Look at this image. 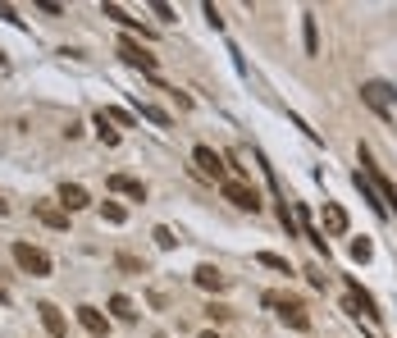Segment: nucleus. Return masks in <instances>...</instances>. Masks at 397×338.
<instances>
[{"mask_svg": "<svg viewBox=\"0 0 397 338\" xmlns=\"http://www.w3.org/2000/svg\"><path fill=\"white\" fill-rule=\"evenodd\" d=\"M320 219H324V229H329V233H347V210H342L338 201H324Z\"/></svg>", "mask_w": 397, "mask_h": 338, "instance_id": "obj_13", "label": "nucleus"}, {"mask_svg": "<svg viewBox=\"0 0 397 338\" xmlns=\"http://www.w3.org/2000/svg\"><path fill=\"white\" fill-rule=\"evenodd\" d=\"M361 101H365L370 110H375V115L393 119V101H397V92L388 87L384 78H370V83H361Z\"/></svg>", "mask_w": 397, "mask_h": 338, "instance_id": "obj_1", "label": "nucleus"}, {"mask_svg": "<svg viewBox=\"0 0 397 338\" xmlns=\"http://www.w3.org/2000/svg\"><path fill=\"white\" fill-rule=\"evenodd\" d=\"M197 284L206 288V293H224V288H229L233 279L220 270V265H197Z\"/></svg>", "mask_w": 397, "mask_h": 338, "instance_id": "obj_9", "label": "nucleus"}, {"mask_svg": "<svg viewBox=\"0 0 397 338\" xmlns=\"http://www.w3.org/2000/svg\"><path fill=\"white\" fill-rule=\"evenodd\" d=\"M119 55H123V65L142 69V74H155V55H146V46H142V42L123 37V42H119Z\"/></svg>", "mask_w": 397, "mask_h": 338, "instance_id": "obj_5", "label": "nucleus"}, {"mask_svg": "<svg viewBox=\"0 0 397 338\" xmlns=\"http://www.w3.org/2000/svg\"><path fill=\"white\" fill-rule=\"evenodd\" d=\"M33 215L42 219L46 229H69V210L55 206V201H33Z\"/></svg>", "mask_w": 397, "mask_h": 338, "instance_id": "obj_6", "label": "nucleus"}, {"mask_svg": "<svg viewBox=\"0 0 397 338\" xmlns=\"http://www.w3.org/2000/svg\"><path fill=\"white\" fill-rule=\"evenodd\" d=\"M37 311H42L46 334H51V338H64V316H60V306H55V302H42Z\"/></svg>", "mask_w": 397, "mask_h": 338, "instance_id": "obj_12", "label": "nucleus"}, {"mask_svg": "<svg viewBox=\"0 0 397 338\" xmlns=\"http://www.w3.org/2000/svg\"><path fill=\"white\" fill-rule=\"evenodd\" d=\"M256 261H261L265 270H279V274H292V265H288L283 256H274V251H256Z\"/></svg>", "mask_w": 397, "mask_h": 338, "instance_id": "obj_17", "label": "nucleus"}, {"mask_svg": "<svg viewBox=\"0 0 397 338\" xmlns=\"http://www.w3.org/2000/svg\"><path fill=\"white\" fill-rule=\"evenodd\" d=\"M206 316H210V320H229L233 311H229V306H224V302H210V306H206Z\"/></svg>", "mask_w": 397, "mask_h": 338, "instance_id": "obj_25", "label": "nucleus"}, {"mask_svg": "<svg viewBox=\"0 0 397 338\" xmlns=\"http://www.w3.org/2000/svg\"><path fill=\"white\" fill-rule=\"evenodd\" d=\"M5 210H10V206H5V201H0V215H5Z\"/></svg>", "mask_w": 397, "mask_h": 338, "instance_id": "obj_28", "label": "nucleus"}, {"mask_svg": "<svg viewBox=\"0 0 397 338\" xmlns=\"http://www.w3.org/2000/svg\"><path fill=\"white\" fill-rule=\"evenodd\" d=\"M78 320H82V329H91L96 338H105V316H100L96 306H78Z\"/></svg>", "mask_w": 397, "mask_h": 338, "instance_id": "obj_14", "label": "nucleus"}, {"mask_svg": "<svg viewBox=\"0 0 397 338\" xmlns=\"http://www.w3.org/2000/svg\"><path fill=\"white\" fill-rule=\"evenodd\" d=\"M192 160H197V169H201V174L224 178V155L215 151V146H197V151H192Z\"/></svg>", "mask_w": 397, "mask_h": 338, "instance_id": "obj_8", "label": "nucleus"}, {"mask_svg": "<svg viewBox=\"0 0 397 338\" xmlns=\"http://www.w3.org/2000/svg\"><path fill=\"white\" fill-rule=\"evenodd\" d=\"M96 133H100V142H105V146H119V133L105 124V115H100V110H96Z\"/></svg>", "mask_w": 397, "mask_h": 338, "instance_id": "obj_18", "label": "nucleus"}, {"mask_svg": "<svg viewBox=\"0 0 397 338\" xmlns=\"http://www.w3.org/2000/svg\"><path fill=\"white\" fill-rule=\"evenodd\" d=\"M142 119H151L155 128H169V124H174V119H169V115H165L160 105H142Z\"/></svg>", "mask_w": 397, "mask_h": 338, "instance_id": "obj_19", "label": "nucleus"}, {"mask_svg": "<svg viewBox=\"0 0 397 338\" xmlns=\"http://www.w3.org/2000/svg\"><path fill=\"white\" fill-rule=\"evenodd\" d=\"M201 338H220V334H201Z\"/></svg>", "mask_w": 397, "mask_h": 338, "instance_id": "obj_29", "label": "nucleus"}, {"mask_svg": "<svg viewBox=\"0 0 397 338\" xmlns=\"http://www.w3.org/2000/svg\"><path fill=\"white\" fill-rule=\"evenodd\" d=\"M224 196H229L238 210H261V196H256V187H247V183H238V178H224Z\"/></svg>", "mask_w": 397, "mask_h": 338, "instance_id": "obj_4", "label": "nucleus"}, {"mask_svg": "<svg viewBox=\"0 0 397 338\" xmlns=\"http://www.w3.org/2000/svg\"><path fill=\"white\" fill-rule=\"evenodd\" d=\"M119 265H123V270H132V274H146V265L137 261V256H119Z\"/></svg>", "mask_w": 397, "mask_h": 338, "instance_id": "obj_26", "label": "nucleus"}, {"mask_svg": "<svg viewBox=\"0 0 397 338\" xmlns=\"http://www.w3.org/2000/svg\"><path fill=\"white\" fill-rule=\"evenodd\" d=\"M370 256H375L370 238H356V242H352V261H370Z\"/></svg>", "mask_w": 397, "mask_h": 338, "instance_id": "obj_24", "label": "nucleus"}, {"mask_svg": "<svg viewBox=\"0 0 397 338\" xmlns=\"http://www.w3.org/2000/svg\"><path fill=\"white\" fill-rule=\"evenodd\" d=\"M110 192H123L132 201H146V183L142 178H128V174H110Z\"/></svg>", "mask_w": 397, "mask_h": 338, "instance_id": "obj_11", "label": "nucleus"}, {"mask_svg": "<svg viewBox=\"0 0 397 338\" xmlns=\"http://www.w3.org/2000/svg\"><path fill=\"white\" fill-rule=\"evenodd\" d=\"M87 201H91V196H87V187H82V183H60V206H64L69 215H73V210H82Z\"/></svg>", "mask_w": 397, "mask_h": 338, "instance_id": "obj_10", "label": "nucleus"}, {"mask_svg": "<svg viewBox=\"0 0 397 338\" xmlns=\"http://www.w3.org/2000/svg\"><path fill=\"white\" fill-rule=\"evenodd\" d=\"M151 238L160 242L165 251H169V247H178V238H174V229H169V224H155V233H151Z\"/></svg>", "mask_w": 397, "mask_h": 338, "instance_id": "obj_23", "label": "nucleus"}, {"mask_svg": "<svg viewBox=\"0 0 397 338\" xmlns=\"http://www.w3.org/2000/svg\"><path fill=\"white\" fill-rule=\"evenodd\" d=\"M110 311H114L119 320H137V306H132V297H123V293L110 297Z\"/></svg>", "mask_w": 397, "mask_h": 338, "instance_id": "obj_16", "label": "nucleus"}, {"mask_svg": "<svg viewBox=\"0 0 397 338\" xmlns=\"http://www.w3.org/2000/svg\"><path fill=\"white\" fill-rule=\"evenodd\" d=\"M0 65H5V51H0Z\"/></svg>", "mask_w": 397, "mask_h": 338, "instance_id": "obj_30", "label": "nucleus"}, {"mask_svg": "<svg viewBox=\"0 0 397 338\" xmlns=\"http://www.w3.org/2000/svg\"><path fill=\"white\" fill-rule=\"evenodd\" d=\"M100 215L110 219V224H123V219H128V210H123L119 201H100Z\"/></svg>", "mask_w": 397, "mask_h": 338, "instance_id": "obj_20", "label": "nucleus"}, {"mask_svg": "<svg viewBox=\"0 0 397 338\" xmlns=\"http://www.w3.org/2000/svg\"><path fill=\"white\" fill-rule=\"evenodd\" d=\"M14 261L33 274V279H46V274H51V256H46L42 247H33V242H14Z\"/></svg>", "mask_w": 397, "mask_h": 338, "instance_id": "obj_3", "label": "nucleus"}, {"mask_svg": "<svg viewBox=\"0 0 397 338\" xmlns=\"http://www.w3.org/2000/svg\"><path fill=\"white\" fill-rule=\"evenodd\" d=\"M347 284H352V297H347V311H352V316H365V320H379V306H375V297H370V293H361V284H356V279H347Z\"/></svg>", "mask_w": 397, "mask_h": 338, "instance_id": "obj_7", "label": "nucleus"}, {"mask_svg": "<svg viewBox=\"0 0 397 338\" xmlns=\"http://www.w3.org/2000/svg\"><path fill=\"white\" fill-rule=\"evenodd\" d=\"M105 115V124H114V128H132V115L128 110H100Z\"/></svg>", "mask_w": 397, "mask_h": 338, "instance_id": "obj_22", "label": "nucleus"}, {"mask_svg": "<svg viewBox=\"0 0 397 338\" xmlns=\"http://www.w3.org/2000/svg\"><path fill=\"white\" fill-rule=\"evenodd\" d=\"M306 55H320V28H315L310 14H306Z\"/></svg>", "mask_w": 397, "mask_h": 338, "instance_id": "obj_21", "label": "nucleus"}, {"mask_svg": "<svg viewBox=\"0 0 397 338\" xmlns=\"http://www.w3.org/2000/svg\"><path fill=\"white\" fill-rule=\"evenodd\" d=\"M105 19H119L123 28H142V19H132V14L123 10V5H105ZM142 37H151V33H146V28H142Z\"/></svg>", "mask_w": 397, "mask_h": 338, "instance_id": "obj_15", "label": "nucleus"}, {"mask_svg": "<svg viewBox=\"0 0 397 338\" xmlns=\"http://www.w3.org/2000/svg\"><path fill=\"white\" fill-rule=\"evenodd\" d=\"M261 302H265V306H279L283 325H292V329H310V316H306V306H301L297 297H288V293H265Z\"/></svg>", "mask_w": 397, "mask_h": 338, "instance_id": "obj_2", "label": "nucleus"}, {"mask_svg": "<svg viewBox=\"0 0 397 338\" xmlns=\"http://www.w3.org/2000/svg\"><path fill=\"white\" fill-rule=\"evenodd\" d=\"M0 302H10V293H5V288H0Z\"/></svg>", "mask_w": 397, "mask_h": 338, "instance_id": "obj_27", "label": "nucleus"}]
</instances>
